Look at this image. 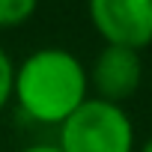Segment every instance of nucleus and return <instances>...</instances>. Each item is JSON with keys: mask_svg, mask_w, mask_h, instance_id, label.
Here are the masks:
<instances>
[{"mask_svg": "<svg viewBox=\"0 0 152 152\" xmlns=\"http://www.w3.org/2000/svg\"><path fill=\"white\" fill-rule=\"evenodd\" d=\"M12 99L24 116L42 125H63L90 99L87 66L78 54L48 45L15 66Z\"/></svg>", "mask_w": 152, "mask_h": 152, "instance_id": "nucleus-1", "label": "nucleus"}, {"mask_svg": "<svg viewBox=\"0 0 152 152\" xmlns=\"http://www.w3.org/2000/svg\"><path fill=\"white\" fill-rule=\"evenodd\" d=\"M60 152H134V125L122 104L90 96L63 125Z\"/></svg>", "mask_w": 152, "mask_h": 152, "instance_id": "nucleus-2", "label": "nucleus"}, {"mask_svg": "<svg viewBox=\"0 0 152 152\" xmlns=\"http://www.w3.org/2000/svg\"><path fill=\"white\" fill-rule=\"evenodd\" d=\"M87 15L104 45L143 51L152 42V0H87Z\"/></svg>", "mask_w": 152, "mask_h": 152, "instance_id": "nucleus-3", "label": "nucleus"}, {"mask_svg": "<svg viewBox=\"0 0 152 152\" xmlns=\"http://www.w3.org/2000/svg\"><path fill=\"white\" fill-rule=\"evenodd\" d=\"M87 78H90V90L96 93V99L110 102V104H122L125 99H131L137 93L140 78H143L140 51L104 45L96 54L93 66L87 69Z\"/></svg>", "mask_w": 152, "mask_h": 152, "instance_id": "nucleus-4", "label": "nucleus"}, {"mask_svg": "<svg viewBox=\"0 0 152 152\" xmlns=\"http://www.w3.org/2000/svg\"><path fill=\"white\" fill-rule=\"evenodd\" d=\"M39 9V0H0V30L27 24Z\"/></svg>", "mask_w": 152, "mask_h": 152, "instance_id": "nucleus-5", "label": "nucleus"}, {"mask_svg": "<svg viewBox=\"0 0 152 152\" xmlns=\"http://www.w3.org/2000/svg\"><path fill=\"white\" fill-rule=\"evenodd\" d=\"M12 87H15V63L0 48V110L12 102Z\"/></svg>", "mask_w": 152, "mask_h": 152, "instance_id": "nucleus-6", "label": "nucleus"}, {"mask_svg": "<svg viewBox=\"0 0 152 152\" xmlns=\"http://www.w3.org/2000/svg\"><path fill=\"white\" fill-rule=\"evenodd\" d=\"M21 152H60V146L57 143H33V146H27Z\"/></svg>", "mask_w": 152, "mask_h": 152, "instance_id": "nucleus-7", "label": "nucleus"}, {"mask_svg": "<svg viewBox=\"0 0 152 152\" xmlns=\"http://www.w3.org/2000/svg\"><path fill=\"white\" fill-rule=\"evenodd\" d=\"M140 152H152V137H149V140H146V143L140 146Z\"/></svg>", "mask_w": 152, "mask_h": 152, "instance_id": "nucleus-8", "label": "nucleus"}]
</instances>
